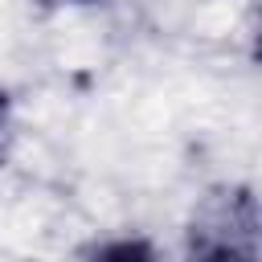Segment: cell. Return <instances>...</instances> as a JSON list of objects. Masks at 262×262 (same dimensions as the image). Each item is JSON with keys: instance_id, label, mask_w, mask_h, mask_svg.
<instances>
[{"instance_id": "obj_1", "label": "cell", "mask_w": 262, "mask_h": 262, "mask_svg": "<svg viewBox=\"0 0 262 262\" xmlns=\"http://www.w3.org/2000/svg\"><path fill=\"white\" fill-rule=\"evenodd\" d=\"M188 262H258V209L246 188H233L192 229Z\"/></svg>"}, {"instance_id": "obj_2", "label": "cell", "mask_w": 262, "mask_h": 262, "mask_svg": "<svg viewBox=\"0 0 262 262\" xmlns=\"http://www.w3.org/2000/svg\"><path fill=\"white\" fill-rule=\"evenodd\" d=\"M86 262H160V254L143 237H111L98 250H90Z\"/></svg>"}, {"instance_id": "obj_3", "label": "cell", "mask_w": 262, "mask_h": 262, "mask_svg": "<svg viewBox=\"0 0 262 262\" xmlns=\"http://www.w3.org/2000/svg\"><path fill=\"white\" fill-rule=\"evenodd\" d=\"M8 135H12V106H8V94L0 90V160H4V147H8Z\"/></svg>"}, {"instance_id": "obj_4", "label": "cell", "mask_w": 262, "mask_h": 262, "mask_svg": "<svg viewBox=\"0 0 262 262\" xmlns=\"http://www.w3.org/2000/svg\"><path fill=\"white\" fill-rule=\"evenodd\" d=\"M45 4H106V0H45Z\"/></svg>"}]
</instances>
